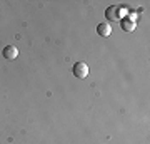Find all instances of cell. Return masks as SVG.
Masks as SVG:
<instances>
[{
  "label": "cell",
  "instance_id": "cell-1",
  "mask_svg": "<svg viewBox=\"0 0 150 144\" xmlns=\"http://www.w3.org/2000/svg\"><path fill=\"white\" fill-rule=\"evenodd\" d=\"M75 77H79V79H85L87 75H88V65L85 62H77L74 64V69H72Z\"/></svg>",
  "mask_w": 150,
  "mask_h": 144
},
{
  "label": "cell",
  "instance_id": "cell-2",
  "mask_svg": "<svg viewBox=\"0 0 150 144\" xmlns=\"http://www.w3.org/2000/svg\"><path fill=\"white\" fill-rule=\"evenodd\" d=\"M105 17H107L108 22H118L120 17H122V12H120V7L117 5H110L105 10Z\"/></svg>",
  "mask_w": 150,
  "mask_h": 144
},
{
  "label": "cell",
  "instance_id": "cell-3",
  "mask_svg": "<svg viewBox=\"0 0 150 144\" xmlns=\"http://www.w3.org/2000/svg\"><path fill=\"white\" fill-rule=\"evenodd\" d=\"M2 54H4V57H5L7 60H13L18 55V49L15 47V45H7L4 50H2Z\"/></svg>",
  "mask_w": 150,
  "mask_h": 144
},
{
  "label": "cell",
  "instance_id": "cell-4",
  "mask_svg": "<svg viewBox=\"0 0 150 144\" xmlns=\"http://www.w3.org/2000/svg\"><path fill=\"white\" fill-rule=\"evenodd\" d=\"M97 34L100 35V37H108L110 34H112V25L110 24H98L97 25Z\"/></svg>",
  "mask_w": 150,
  "mask_h": 144
},
{
  "label": "cell",
  "instance_id": "cell-5",
  "mask_svg": "<svg viewBox=\"0 0 150 144\" xmlns=\"http://www.w3.org/2000/svg\"><path fill=\"white\" fill-rule=\"evenodd\" d=\"M120 27H122L125 32H134L135 27H137V24H135L134 20H130V19H123L122 24H120Z\"/></svg>",
  "mask_w": 150,
  "mask_h": 144
}]
</instances>
